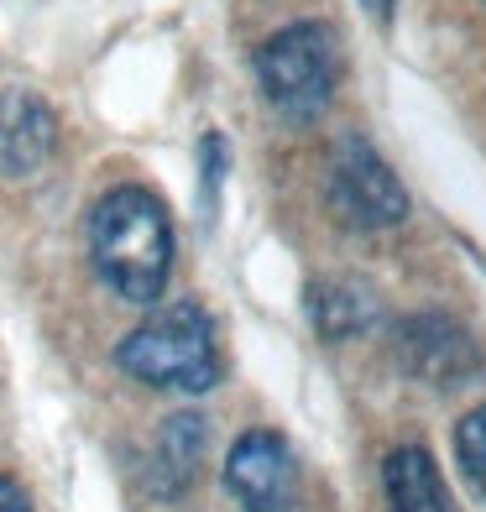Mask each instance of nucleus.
I'll use <instances>...</instances> for the list:
<instances>
[{
  "mask_svg": "<svg viewBox=\"0 0 486 512\" xmlns=\"http://www.w3.org/2000/svg\"><path fill=\"white\" fill-rule=\"evenodd\" d=\"M89 256L100 283L126 304H157L173 277V220L142 183H121L89 209Z\"/></svg>",
  "mask_w": 486,
  "mask_h": 512,
  "instance_id": "nucleus-1",
  "label": "nucleus"
},
{
  "mask_svg": "<svg viewBox=\"0 0 486 512\" xmlns=\"http://www.w3.org/2000/svg\"><path fill=\"white\" fill-rule=\"evenodd\" d=\"M115 366L157 392H210L220 382V340L210 309L194 298L157 309L115 345Z\"/></svg>",
  "mask_w": 486,
  "mask_h": 512,
  "instance_id": "nucleus-2",
  "label": "nucleus"
},
{
  "mask_svg": "<svg viewBox=\"0 0 486 512\" xmlns=\"http://www.w3.org/2000/svg\"><path fill=\"white\" fill-rule=\"evenodd\" d=\"M335 74H340V53H335V32L324 21H293V27L272 32L257 48L262 95L293 126H309L330 110Z\"/></svg>",
  "mask_w": 486,
  "mask_h": 512,
  "instance_id": "nucleus-3",
  "label": "nucleus"
},
{
  "mask_svg": "<svg viewBox=\"0 0 486 512\" xmlns=\"http://www.w3.org/2000/svg\"><path fill=\"white\" fill-rule=\"evenodd\" d=\"M330 204L356 230H387L408 220L403 183L366 136H340V147L330 157Z\"/></svg>",
  "mask_w": 486,
  "mask_h": 512,
  "instance_id": "nucleus-4",
  "label": "nucleus"
},
{
  "mask_svg": "<svg viewBox=\"0 0 486 512\" xmlns=\"http://www.w3.org/2000/svg\"><path fill=\"white\" fill-rule=\"evenodd\" d=\"M225 492L246 512H293L298 507L293 445L272 429H246L225 455Z\"/></svg>",
  "mask_w": 486,
  "mask_h": 512,
  "instance_id": "nucleus-5",
  "label": "nucleus"
},
{
  "mask_svg": "<svg viewBox=\"0 0 486 512\" xmlns=\"http://www.w3.org/2000/svg\"><path fill=\"white\" fill-rule=\"evenodd\" d=\"M398 366L408 377H419L429 387H466L481 377V345L471 340L466 324H455L450 314H413L398 324Z\"/></svg>",
  "mask_w": 486,
  "mask_h": 512,
  "instance_id": "nucleus-6",
  "label": "nucleus"
},
{
  "mask_svg": "<svg viewBox=\"0 0 486 512\" xmlns=\"http://www.w3.org/2000/svg\"><path fill=\"white\" fill-rule=\"evenodd\" d=\"M58 147V115L32 89H0V178H32Z\"/></svg>",
  "mask_w": 486,
  "mask_h": 512,
  "instance_id": "nucleus-7",
  "label": "nucleus"
},
{
  "mask_svg": "<svg viewBox=\"0 0 486 512\" xmlns=\"http://www.w3.org/2000/svg\"><path fill=\"white\" fill-rule=\"evenodd\" d=\"M382 492L387 512H460L424 445H398L382 460Z\"/></svg>",
  "mask_w": 486,
  "mask_h": 512,
  "instance_id": "nucleus-8",
  "label": "nucleus"
},
{
  "mask_svg": "<svg viewBox=\"0 0 486 512\" xmlns=\"http://www.w3.org/2000/svg\"><path fill=\"white\" fill-rule=\"evenodd\" d=\"M204 445H210V424L199 413H173L162 424L157 445H152V492L157 497H183L189 486L199 481V465H204Z\"/></svg>",
  "mask_w": 486,
  "mask_h": 512,
  "instance_id": "nucleus-9",
  "label": "nucleus"
},
{
  "mask_svg": "<svg viewBox=\"0 0 486 512\" xmlns=\"http://www.w3.org/2000/svg\"><path fill=\"white\" fill-rule=\"evenodd\" d=\"M309 319L324 340L340 345L382 319V298L366 283H356V277H324V283L309 288Z\"/></svg>",
  "mask_w": 486,
  "mask_h": 512,
  "instance_id": "nucleus-10",
  "label": "nucleus"
},
{
  "mask_svg": "<svg viewBox=\"0 0 486 512\" xmlns=\"http://www.w3.org/2000/svg\"><path fill=\"white\" fill-rule=\"evenodd\" d=\"M455 460H460V471H466L471 492L486 497V403L460 418V429H455Z\"/></svg>",
  "mask_w": 486,
  "mask_h": 512,
  "instance_id": "nucleus-11",
  "label": "nucleus"
},
{
  "mask_svg": "<svg viewBox=\"0 0 486 512\" xmlns=\"http://www.w3.org/2000/svg\"><path fill=\"white\" fill-rule=\"evenodd\" d=\"M225 168H230V147H225V136L220 131H204L199 136V183H204V225L215 220V209H220V183H225Z\"/></svg>",
  "mask_w": 486,
  "mask_h": 512,
  "instance_id": "nucleus-12",
  "label": "nucleus"
},
{
  "mask_svg": "<svg viewBox=\"0 0 486 512\" xmlns=\"http://www.w3.org/2000/svg\"><path fill=\"white\" fill-rule=\"evenodd\" d=\"M0 512H32L27 486H21V481H11V476H0Z\"/></svg>",
  "mask_w": 486,
  "mask_h": 512,
  "instance_id": "nucleus-13",
  "label": "nucleus"
},
{
  "mask_svg": "<svg viewBox=\"0 0 486 512\" xmlns=\"http://www.w3.org/2000/svg\"><path fill=\"white\" fill-rule=\"evenodd\" d=\"M361 6L372 11V16L382 21V27H387V21H392V0H361Z\"/></svg>",
  "mask_w": 486,
  "mask_h": 512,
  "instance_id": "nucleus-14",
  "label": "nucleus"
}]
</instances>
